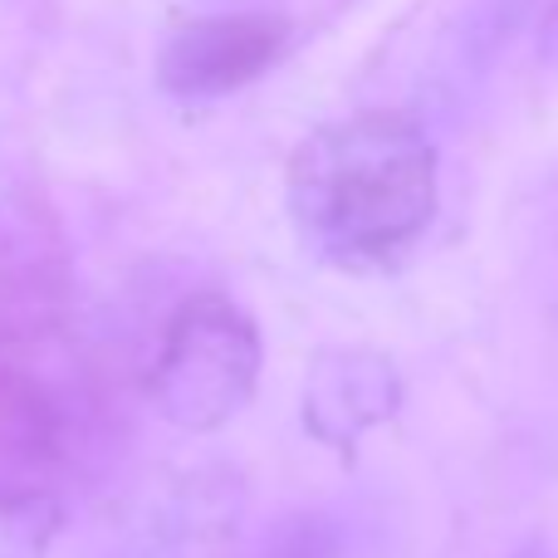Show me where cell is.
<instances>
[{"label":"cell","instance_id":"1","mask_svg":"<svg viewBox=\"0 0 558 558\" xmlns=\"http://www.w3.org/2000/svg\"><path fill=\"white\" fill-rule=\"evenodd\" d=\"M436 216V147L407 113H353L289 157V221L338 270H387Z\"/></svg>","mask_w":558,"mask_h":558},{"label":"cell","instance_id":"2","mask_svg":"<svg viewBox=\"0 0 558 558\" xmlns=\"http://www.w3.org/2000/svg\"><path fill=\"white\" fill-rule=\"evenodd\" d=\"M260 328L226 294H192L172 314L147 367V392L167 422L216 432L251 407L260 387Z\"/></svg>","mask_w":558,"mask_h":558},{"label":"cell","instance_id":"3","mask_svg":"<svg viewBox=\"0 0 558 558\" xmlns=\"http://www.w3.org/2000/svg\"><path fill=\"white\" fill-rule=\"evenodd\" d=\"M284 49V20L211 15L172 29L157 54V84L177 98H221L260 78Z\"/></svg>","mask_w":558,"mask_h":558},{"label":"cell","instance_id":"4","mask_svg":"<svg viewBox=\"0 0 558 558\" xmlns=\"http://www.w3.org/2000/svg\"><path fill=\"white\" fill-rule=\"evenodd\" d=\"M402 407L392 357L373 348H324L304 377V426L324 446H353Z\"/></svg>","mask_w":558,"mask_h":558},{"label":"cell","instance_id":"5","mask_svg":"<svg viewBox=\"0 0 558 558\" xmlns=\"http://www.w3.org/2000/svg\"><path fill=\"white\" fill-rule=\"evenodd\" d=\"M64 407L45 383L0 363V495H45L69 451Z\"/></svg>","mask_w":558,"mask_h":558},{"label":"cell","instance_id":"6","mask_svg":"<svg viewBox=\"0 0 558 558\" xmlns=\"http://www.w3.org/2000/svg\"><path fill=\"white\" fill-rule=\"evenodd\" d=\"M64 314V279L49 251L5 245L0 255V343H29Z\"/></svg>","mask_w":558,"mask_h":558},{"label":"cell","instance_id":"7","mask_svg":"<svg viewBox=\"0 0 558 558\" xmlns=\"http://www.w3.org/2000/svg\"><path fill=\"white\" fill-rule=\"evenodd\" d=\"M235 558H348V530L338 514L294 510L265 524Z\"/></svg>","mask_w":558,"mask_h":558},{"label":"cell","instance_id":"8","mask_svg":"<svg viewBox=\"0 0 558 558\" xmlns=\"http://www.w3.org/2000/svg\"><path fill=\"white\" fill-rule=\"evenodd\" d=\"M510 558H558V549H554L549 539H524V544H520V549H514Z\"/></svg>","mask_w":558,"mask_h":558}]
</instances>
